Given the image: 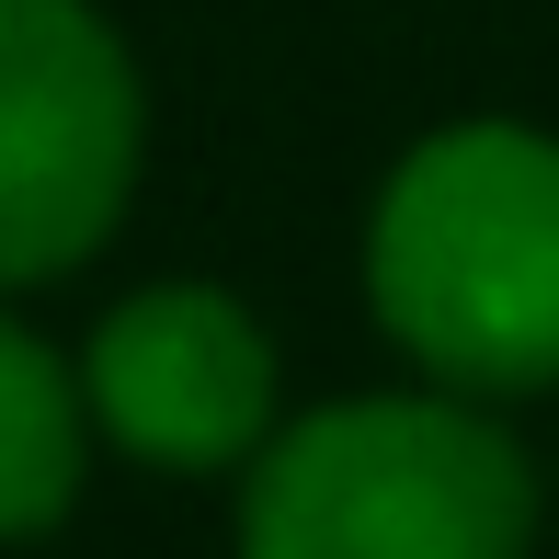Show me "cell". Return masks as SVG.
<instances>
[{
    "label": "cell",
    "mask_w": 559,
    "mask_h": 559,
    "mask_svg": "<svg viewBox=\"0 0 559 559\" xmlns=\"http://www.w3.org/2000/svg\"><path fill=\"white\" fill-rule=\"evenodd\" d=\"M148 81L92 0H0V297L58 286L126 228Z\"/></svg>",
    "instance_id": "3957f363"
},
{
    "label": "cell",
    "mask_w": 559,
    "mask_h": 559,
    "mask_svg": "<svg viewBox=\"0 0 559 559\" xmlns=\"http://www.w3.org/2000/svg\"><path fill=\"white\" fill-rule=\"evenodd\" d=\"M81 400L115 456L171 468V479H217V468H251L263 435L286 423V366H274V332L228 286L171 274V286H138L92 320Z\"/></svg>",
    "instance_id": "277c9868"
},
{
    "label": "cell",
    "mask_w": 559,
    "mask_h": 559,
    "mask_svg": "<svg viewBox=\"0 0 559 559\" xmlns=\"http://www.w3.org/2000/svg\"><path fill=\"white\" fill-rule=\"evenodd\" d=\"M81 479H92V400L81 366L12 320L0 297V548H35L81 514Z\"/></svg>",
    "instance_id": "5b68a950"
},
{
    "label": "cell",
    "mask_w": 559,
    "mask_h": 559,
    "mask_svg": "<svg viewBox=\"0 0 559 559\" xmlns=\"http://www.w3.org/2000/svg\"><path fill=\"white\" fill-rule=\"evenodd\" d=\"M548 479L502 400L354 389L286 412L240 468V559H537Z\"/></svg>",
    "instance_id": "7a4b0ae2"
},
{
    "label": "cell",
    "mask_w": 559,
    "mask_h": 559,
    "mask_svg": "<svg viewBox=\"0 0 559 559\" xmlns=\"http://www.w3.org/2000/svg\"><path fill=\"white\" fill-rule=\"evenodd\" d=\"M366 309L435 389H559V126H423L366 206Z\"/></svg>",
    "instance_id": "6da1fadb"
}]
</instances>
